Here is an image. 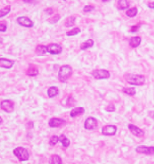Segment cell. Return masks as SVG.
Wrapping results in <instances>:
<instances>
[{
    "label": "cell",
    "instance_id": "cell-1",
    "mask_svg": "<svg viewBox=\"0 0 154 164\" xmlns=\"http://www.w3.org/2000/svg\"><path fill=\"white\" fill-rule=\"evenodd\" d=\"M125 80L129 84L133 85H142L145 82V77L142 75L126 73L124 75Z\"/></svg>",
    "mask_w": 154,
    "mask_h": 164
},
{
    "label": "cell",
    "instance_id": "cell-2",
    "mask_svg": "<svg viewBox=\"0 0 154 164\" xmlns=\"http://www.w3.org/2000/svg\"><path fill=\"white\" fill-rule=\"evenodd\" d=\"M72 75V69L69 65L62 66L59 71L58 78L62 82H66Z\"/></svg>",
    "mask_w": 154,
    "mask_h": 164
},
{
    "label": "cell",
    "instance_id": "cell-3",
    "mask_svg": "<svg viewBox=\"0 0 154 164\" xmlns=\"http://www.w3.org/2000/svg\"><path fill=\"white\" fill-rule=\"evenodd\" d=\"M14 154L20 161H26L29 159L30 155L27 150L24 147H17L14 150Z\"/></svg>",
    "mask_w": 154,
    "mask_h": 164
},
{
    "label": "cell",
    "instance_id": "cell-4",
    "mask_svg": "<svg viewBox=\"0 0 154 164\" xmlns=\"http://www.w3.org/2000/svg\"><path fill=\"white\" fill-rule=\"evenodd\" d=\"M92 76L96 79H106L110 77V72L105 69L94 70L92 73Z\"/></svg>",
    "mask_w": 154,
    "mask_h": 164
},
{
    "label": "cell",
    "instance_id": "cell-5",
    "mask_svg": "<svg viewBox=\"0 0 154 164\" xmlns=\"http://www.w3.org/2000/svg\"><path fill=\"white\" fill-rule=\"evenodd\" d=\"M1 108L8 113H11L14 111L15 103L11 100H5L1 102Z\"/></svg>",
    "mask_w": 154,
    "mask_h": 164
},
{
    "label": "cell",
    "instance_id": "cell-6",
    "mask_svg": "<svg viewBox=\"0 0 154 164\" xmlns=\"http://www.w3.org/2000/svg\"><path fill=\"white\" fill-rule=\"evenodd\" d=\"M98 125V122L96 118L90 117L87 118L84 123V128L89 130H92L95 129Z\"/></svg>",
    "mask_w": 154,
    "mask_h": 164
},
{
    "label": "cell",
    "instance_id": "cell-7",
    "mask_svg": "<svg viewBox=\"0 0 154 164\" xmlns=\"http://www.w3.org/2000/svg\"><path fill=\"white\" fill-rule=\"evenodd\" d=\"M18 24L27 28H32L34 25L33 22L27 16H20L17 19Z\"/></svg>",
    "mask_w": 154,
    "mask_h": 164
},
{
    "label": "cell",
    "instance_id": "cell-8",
    "mask_svg": "<svg viewBox=\"0 0 154 164\" xmlns=\"http://www.w3.org/2000/svg\"><path fill=\"white\" fill-rule=\"evenodd\" d=\"M117 132V127L114 125H106L102 128V133L105 136H113Z\"/></svg>",
    "mask_w": 154,
    "mask_h": 164
},
{
    "label": "cell",
    "instance_id": "cell-9",
    "mask_svg": "<svg viewBox=\"0 0 154 164\" xmlns=\"http://www.w3.org/2000/svg\"><path fill=\"white\" fill-rule=\"evenodd\" d=\"M135 151L138 153L148 155H154V147H147L145 145L138 146Z\"/></svg>",
    "mask_w": 154,
    "mask_h": 164
},
{
    "label": "cell",
    "instance_id": "cell-10",
    "mask_svg": "<svg viewBox=\"0 0 154 164\" xmlns=\"http://www.w3.org/2000/svg\"><path fill=\"white\" fill-rule=\"evenodd\" d=\"M47 47L48 52L53 55H57L62 52V48L59 44L51 43L48 45Z\"/></svg>",
    "mask_w": 154,
    "mask_h": 164
},
{
    "label": "cell",
    "instance_id": "cell-11",
    "mask_svg": "<svg viewBox=\"0 0 154 164\" xmlns=\"http://www.w3.org/2000/svg\"><path fill=\"white\" fill-rule=\"evenodd\" d=\"M66 120L59 118H52L49 121V125L51 127H59L66 124Z\"/></svg>",
    "mask_w": 154,
    "mask_h": 164
},
{
    "label": "cell",
    "instance_id": "cell-12",
    "mask_svg": "<svg viewBox=\"0 0 154 164\" xmlns=\"http://www.w3.org/2000/svg\"><path fill=\"white\" fill-rule=\"evenodd\" d=\"M128 129L130 130V132L137 137H142L144 135V132H143V130H142L141 129H140L139 127L134 124H129Z\"/></svg>",
    "mask_w": 154,
    "mask_h": 164
},
{
    "label": "cell",
    "instance_id": "cell-13",
    "mask_svg": "<svg viewBox=\"0 0 154 164\" xmlns=\"http://www.w3.org/2000/svg\"><path fill=\"white\" fill-rule=\"evenodd\" d=\"M15 64V61L7 58H0V67L5 69L12 68Z\"/></svg>",
    "mask_w": 154,
    "mask_h": 164
},
{
    "label": "cell",
    "instance_id": "cell-14",
    "mask_svg": "<svg viewBox=\"0 0 154 164\" xmlns=\"http://www.w3.org/2000/svg\"><path fill=\"white\" fill-rule=\"evenodd\" d=\"M26 73L30 76H36L39 74V69L34 64H30Z\"/></svg>",
    "mask_w": 154,
    "mask_h": 164
},
{
    "label": "cell",
    "instance_id": "cell-15",
    "mask_svg": "<svg viewBox=\"0 0 154 164\" xmlns=\"http://www.w3.org/2000/svg\"><path fill=\"white\" fill-rule=\"evenodd\" d=\"M85 112V109L83 107H76L72 109L70 112L71 117H75L78 115H81Z\"/></svg>",
    "mask_w": 154,
    "mask_h": 164
},
{
    "label": "cell",
    "instance_id": "cell-16",
    "mask_svg": "<svg viewBox=\"0 0 154 164\" xmlns=\"http://www.w3.org/2000/svg\"><path fill=\"white\" fill-rule=\"evenodd\" d=\"M141 42V39L139 36H135L131 38L129 40V45L131 48H135L140 46Z\"/></svg>",
    "mask_w": 154,
    "mask_h": 164
},
{
    "label": "cell",
    "instance_id": "cell-17",
    "mask_svg": "<svg viewBox=\"0 0 154 164\" xmlns=\"http://www.w3.org/2000/svg\"><path fill=\"white\" fill-rule=\"evenodd\" d=\"M128 0H119L117 1V8L120 10H126L129 8Z\"/></svg>",
    "mask_w": 154,
    "mask_h": 164
},
{
    "label": "cell",
    "instance_id": "cell-18",
    "mask_svg": "<svg viewBox=\"0 0 154 164\" xmlns=\"http://www.w3.org/2000/svg\"><path fill=\"white\" fill-rule=\"evenodd\" d=\"M49 164H62V158L57 154H53L50 159Z\"/></svg>",
    "mask_w": 154,
    "mask_h": 164
},
{
    "label": "cell",
    "instance_id": "cell-19",
    "mask_svg": "<svg viewBox=\"0 0 154 164\" xmlns=\"http://www.w3.org/2000/svg\"><path fill=\"white\" fill-rule=\"evenodd\" d=\"M48 95L50 98H53L57 96L59 94V89L57 87H51L48 90Z\"/></svg>",
    "mask_w": 154,
    "mask_h": 164
},
{
    "label": "cell",
    "instance_id": "cell-20",
    "mask_svg": "<svg viewBox=\"0 0 154 164\" xmlns=\"http://www.w3.org/2000/svg\"><path fill=\"white\" fill-rule=\"evenodd\" d=\"M35 51L38 55H43L48 52L47 47L44 45H38L36 47Z\"/></svg>",
    "mask_w": 154,
    "mask_h": 164
},
{
    "label": "cell",
    "instance_id": "cell-21",
    "mask_svg": "<svg viewBox=\"0 0 154 164\" xmlns=\"http://www.w3.org/2000/svg\"><path fill=\"white\" fill-rule=\"evenodd\" d=\"M93 45H94V41L92 39H89L85 41L84 43H83L81 45L80 48L81 50H85L92 47Z\"/></svg>",
    "mask_w": 154,
    "mask_h": 164
},
{
    "label": "cell",
    "instance_id": "cell-22",
    "mask_svg": "<svg viewBox=\"0 0 154 164\" xmlns=\"http://www.w3.org/2000/svg\"><path fill=\"white\" fill-rule=\"evenodd\" d=\"M59 138L64 147H68L70 145V140L64 134H62Z\"/></svg>",
    "mask_w": 154,
    "mask_h": 164
},
{
    "label": "cell",
    "instance_id": "cell-23",
    "mask_svg": "<svg viewBox=\"0 0 154 164\" xmlns=\"http://www.w3.org/2000/svg\"><path fill=\"white\" fill-rule=\"evenodd\" d=\"M138 13V9L137 7H132L129 9L126 12V15L129 18L135 17Z\"/></svg>",
    "mask_w": 154,
    "mask_h": 164
},
{
    "label": "cell",
    "instance_id": "cell-24",
    "mask_svg": "<svg viewBox=\"0 0 154 164\" xmlns=\"http://www.w3.org/2000/svg\"><path fill=\"white\" fill-rule=\"evenodd\" d=\"M122 91L129 96H134L136 93L135 89L134 87H125L122 89Z\"/></svg>",
    "mask_w": 154,
    "mask_h": 164
},
{
    "label": "cell",
    "instance_id": "cell-25",
    "mask_svg": "<svg viewBox=\"0 0 154 164\" xmlns=\"http://www.w3.org/2000/svg\"><path fill=\"white\" fill-rule=\"evenodd\" d=\"M75 17L74 16H71L70 17H68L65 22V25L67 27H72L75 25Z\"/></svg>",
    "mask_w": 154,
    "mask_h": 164
},
{
    "label": "cell",
    "instance_id": "cell-26",
    "mask_svg": "<svg viewBox=\"0 0 154 164\" xmlns=\"http://www.w3.org/2000/svg\"><path fill=\"white\" fill-rule=\"evenodd\" d=\"M11 10V6H8L5 7V8L0 10V18L8 15L10 13Z\"/></svg>",
    "mask_w": 154,
    "mask_h": 164
},
{
    "label": "cell",
    "instance_id": "cell-27",
    "mask_svg": "<svg viewBox=\"0 0 154 164\" xmlns=\"http://www.w3.org/2000/svg\"><path fill=\"white\" fill-rule=\"evenodd\" d=\"M80 32H81V30L78 27H75V28H74L73 29H72L71 30L68 31L66 33V35L68 36H75V35L78 34Z\"/></svg>",
    "mask_w": 154,
    "mask_h": 164
},
{
    "label": "cell",
    "instance_id": "cell-28",
    "mask_svg": "<svg viewBox=\"0 0 154 164\" xmlns=\"http://www.w3.org/2000/svg\"><path fill=\"white\" fill-rule=\"evenodd\" d=\"M59 141V136H57V135H53L50 141V144L51 146H54L55 145H56L58 142V141Z\"/></svg>",
    "mask_w": 154,
    "mask_h": 164
},
{
    "label": "cell",
    "instance_id": "cell-29",
    "mask_svg": "<svg viewBox=\"0 0 154 164\" xmlns=\"http://www.w3.org/2000/svg\"><path fill=\"white\" fill-rule=\"evenodd\" d=\"M60 19V16L59 14H56L54 16H53L50 19V22L51 24H56L57 23Z\"/></svg>",
    "mask_w": 154,
    "mask_h": 164
},
{
    "label": "cell",
    "instance_id": "cell-30",
    "mask_svg": "<svg viewBox=\"0 0 154 164\" xmlns=\"http://www.w3.org/2000/svg\"><path fill=\"white\" fill-rule=\"evenodd\" d=\"M95 7L93 6H91V5H87V6H86L84 9H83V11L84 12H90L92 11H93L94 10Z\"/></svg>",
    "mask_w": 154,
    "mask_h": 164
},
{
    "label": "cell",
    "instance_id": "cell-31",
    "mask_svg": "<svg viewBox=\"0 0 154 164\" xmlns=\"http://www.w3.org/2000/svg\"><path fill=\"white\" fill-rule=\"evenodd\" d=\"M106 111H108V112H114V111H115V110H116V109H115V106H114V105H113V104H110V105H108L107 107H106Z\"/></svg>",
    "mask_w": 154,
    "mask_h": 164
},
{
    "label": "cell",
    "instance_id": "cell-32",
    "mask_svg": "<svg viewBox=\"0 0 154 164\" xmlns=\"http://www.w3.org/2000/svg\"><path fill=\"white\" fill-rule=\"evenodd\" d=\"M7 30V26L5 24H0V31L1 32H6Z\"/></svg>",
    "mask_w": 154,
    "mask_h": 164
},
{
    "label": "cell",
    "instance_id": "cell-33",
    "mask_svg": "<svg viewBox=\"0 0 154 164\" xmlns=\"http://www.w3.org/2000/svg\"><path fill=\"white\" fill-rule=\"evenodd\" d=\"M72 102H74L73 98L71 97H69L68 99V100H67V105H68V106H73L74 103H72Z\"/></svg>",
    "mask_w": 154,
    "mask_h": 164
},
{
    "label": "cell",
    "instance_id": "cell-34",
    "mask_svg": "<svg viewBox=\"0 0 154 164\" xmlns=\"http://www.w3.org/2000/svg\"><path fill=\"white\" fill-rule=\"evenodd\" d=\"M139 29V26L138 25H133L131 27V31L132 33H135V32H137Z\"/></svg>",
    "mask_w": 154,
    "mask_h": 164
},
{
    "label": "cell",
    "instance_id": "cell-35",
    "mask_svg": "<svg viewBox=\"0 0 154 164\" xmlns=\"http://www.w3.org/2000/svg\"><path fill=\"white\" fill-rule=\"evenodd\" d=\"M45 12H46L48 15H52L53 13V10L51 8H48L46 10H45Z\"/></svg>",
    "mask_w": 154,
    "mask_h": 164
},
{
    "label": "cell",
    "instance_id": "cell-36",
    "mask_svg": "<svg viewBox=\"0 0 154 164\" xmlns=\"http://www.w3.org/2000/svg\"><path fill=\"white\" fill-rule=\"evenodd\" d=\"M33 121H29L27 124V128H29V129H32L33 127Z\"/></svg>",
    "mask_w": 154,
    "mask_h": 164
},
{
    "label": "cell",
    "instance_id": "cell-37",
    "mask_svg": "<svg viewBox=\"0 0 154 164\" xmlns=\"http://www.w3.org/2000/svg\"><path fill=\"white\" fill-rule=\"evenodd\" d=\"M147 7H148L149 9H154V2L149 3L147 4Z\"/></svg>",
    "mask_w": 154,
    "mask_h": 164
},
{
    "label": "cell",
    "instance_id": "cell-38",
    "mask_svg": "<svg viewBox=\"0 0 154 164\" xmlns=\"http://www.w3.org/2000/svg\"><path fill=\"white\" fill-rule=\"evenodd\" d=\"M35 1V0H23V2L27 4H32Z\"/></svg>",
    "mask_w": 154,
    "mask_h": 164
},
{
    "label": "cell",
    "instance_id": "cell-39",
    "mask_svg": "<svg viewBox=\"0 0 154 164\" xmlns=\"http://www.w3.org/2000/svg\"><path fill=\"white\" fill-rule=\"evenodd\" d=\"M110 1V0H102V2H104V3L108 2V1Z\"/></svg>",
    "mask_w": 154,
    "mask_h": 164
},
{
    "label": "cell",
    "instance_id": "cell-40",
    "mask_svg": "<svg viewBox=\"0 0 154 164\" xmlns=\"http://www.w3.org/2000/svg\"><path fill=\"white\" fill-rule=\"evenodd\" d=\"M2 122H3V119H2V118L1 117H0V124H2Z\"/></svg>",
    "mask_w": 154,
    "mask_h": 164
},
{
    "label": "cell",
    "instance_id": "cell-41",
    "mask_svg": "<svg viewBox=\"0 0 154 164\" xmlns=\"http://www.w3.org/2000/svg\"><path fill=\"white\" fill-rule=\"evenodd\" d=\"M3 39L2 38H1V37H0V43H3Z\"/></svg>",
    "mask_w": 154,
    "mask_h": 164
}]
</instances>
